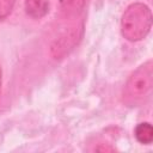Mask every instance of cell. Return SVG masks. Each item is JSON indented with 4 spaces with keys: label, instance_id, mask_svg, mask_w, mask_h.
<instances>
[{
    "label": "cell",
    "instance_id": "1",
    "mask_svg": "<svg viewBox=\"0 0 153 153\" xmlns=\"http://www.w3.org/2000/svg\"><path fill=\"white\" fill-rule=\"evenodd\" d=\"M152 27V13L142 2L130 4L121 18V33L129 42L143 39Z\"/></svg>",
    "mask_w": 153,
    "mask_h": 153
},
{
    "label": "cell",
    "instance_id": "4",
    "mask_svg": "<svg viewBox=\"0 0 153 153\" xmlns=\"http://www.w3.org/2000/svg\"><path fill=\"white\" fill-rule=\"evenodd\" d=\"M25 11L32 18H42L49 12V0H25Z\"/></svg>",
    "mask_w": 153,
    "mask_h": 153
},
{
    "label": "cell",
    "instance_id": "8",
    "mask_svg": "<svg viewBox=\"0 0 153 153\" xmlns=\"http://www.w3.org/2000/svg\"><path fill=\"white\" fill-rule=\"evenodd\" d=\"M1 81H2V78H1V68H0V88H1Z\"/></svg>",
    "mask_w": 153,
    "mask_h": 153
},
{
    "label": "cell",
    "instance_id": "7",
    "mask_svg": "<svg viewBox=\"0 0 153 153\" xmlns=\"http://www.w3.org/2000/svg\"><path fill=\"white\" fill-rule=\"evenodd\" d=\"M16 0H0V19L6 18L13 10Z\"/></svg>",
    "mask_w": 153,
    "mask_h": 153
},
{
    "label": "cell",
    "instance_id": "5",
    "mask_svg": "<svg viewBox=\"0 0 153 153\" xmlns=\"http://www.w3.org/2000/svg\"><path fill=\"white\" fill-rule=\"evenodd\" d=\"M134 135H135V139L140 143L149 145L153 141V128L151 123L148 122L139 123L134 129Z\"/></svg>",
    "mask_w": 153,
    "mask_h": 153
},
{
    "label": "cell",
    "instance_id": "2",
    "mask_svg": "<svg viewBox=\"0 0 153 153\" xmlns=\"http://www.w3.org/2000/svg\"><path fill=\"white\" fill-rule=\"evenodd\" d=\"M153 86V62L146 61L128 78L124 85V97L129 100H140L147 96Z\"/></svg>",
    "mask_w": 153,
    "mask_h": 153
},
{
    "label": "cell",
    "instance_id": "6",
    "mask_svg": "<svg viewBox=\"0 0 153 153\" xmlns=\"http://www.w3.org/2000/svg\"><path fill=\"white\" fill-rule=\"evenodd\" d=\"M59 1L62 10L69 14L80 13L86 2V0H59Z\"/></svg>",
    "mask_w": 153,
    "mask_h": 153
},
{
    "label": "cell",
    "instance_id": "3",
    "mask_svg": "<svg viewBox=\"0 0 153 153\" xmlns=\"http://www.w3.org/2000/svg\"><path fill=\"white\" fill-rule=\"evenodd\" d=\"M78 39H79L78 29L75 30V27H73V30L68 31L61 38H59L51 45V53L55 56V59L66 55L71 49H73V47L78 43Z\"/></svg>",
    "mask_w": 153,
    "mask_h": 153
}]
</instances>
